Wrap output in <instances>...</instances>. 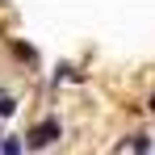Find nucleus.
<instances>
[{
  "label": "nucleus",
  "instance_id": "nucleus-1",
  "mask_svg": "<svg viewBox=\"0 0 155 155\" xmlns=\"http://www.w3.org/2000/svg\"><path fill=\"white\" fill-rule=\"evenodd\" d=\"M59 134H63L59 117H46V122H38V126H34V130L25 134V138H21V147H29V151H42V147H51Z\"/></svg>",
  "mask_w": 155,
  "mask_h": 155
},
{
  "label": "nucleus",
  "instance_id": "nucleus-2",
  "mask_svg": "<svg viewBox=\"0 0 155 155\" xmlns=\"http://www.w3.org/2000/svg\"><path fill=\"white\" fill-rule=\"evenodd\" d=\"M130 147H134L138 155H147V151H151V134H134V138H130Z\"/></svg>",
  "mask_w": 155,
  "mask_h": 155
},
{
  "label": "nucleus",
  "instance_id": "nucleus-3",
  "mask_svg": "<svg viewBox=\"0 0 155 155\" xmlns=\"http://www.w3.org/2000/svg\"><path fill=\"white\" fill-rule=\"evenodd\" d=\"M0 155H21V138H0Z\"/></svg>",
  "mask_w": 155,
  "mask_h": 155
},
{
  "label": "nucleus",
  "instance_id": "nucleus-4",
  "mask_svg": "<svg viewBox=\"0 0 155 155\" xmlns=\"http://www.w3.org/2000/svg\"><path fill=\"white\" fill-rule=\"evenodd\" d=\"M17 113V101L13 97H0V117H13Z\"/></svg>",
  "mask_w": 155,
  "mask_h": 155
},
{
  "label": "nucleus",
  "instance_id": "nucleus-5",
  "mask_svg": "<svg viewBox=\"0 0 155 155\" xmlns=\"http://www.w3.org/2000/svg\"><path fill=\"white\" fill-rule=\"evenodd\" d=\"M147 109H151V113H155V97H151V101H147Z\"/></svg>",
  "mask_w": 155,
  "mask_h": 155
}]
</instances>
